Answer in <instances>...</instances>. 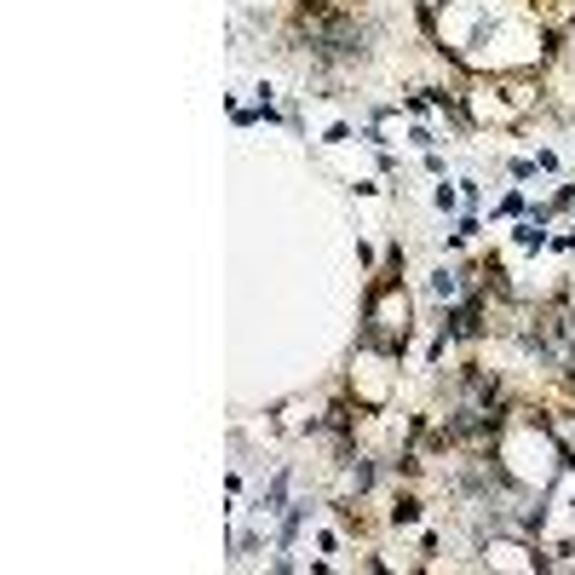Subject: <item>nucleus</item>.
<instances>
[{"instance_id":"nucleus-1","label":"nucleus","mask_w":575,"mask_h":575,"mask_svg":"<svg viewBox=\"0 0 575 575\" xmlns=\"http://www.w3.org/2000/svg\"><path fill=\"white\" fill-rule=\"evenodd\" d=\"M409 316H414V305H409V294H403V282H380L374 294H369V328H362V345L369 351H403L409 345Z\"/></svg>"},{"instance_id":"nucleus-2","label":"nucleus","mask_w":575,"mask_h":575,"mask_svg":"<svg viewBox=\"0 0 575 575\" xmlns=\"http://www.w3.org/2000/svg\"><path fill=\"white\" fill-rule=\"evenodd\" d=\"M437 207H443V213H455V207H460V190H449V184H437Z\"/></svg>"}]
</instances>
